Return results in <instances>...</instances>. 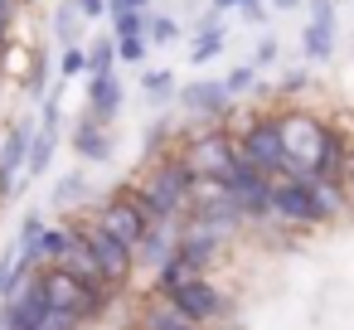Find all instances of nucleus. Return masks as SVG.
Here are the masks:
<instances>
[{"instance_id": "4468645a", "label": "nucleus", "mask_w": 354, "mask_h": 330, "mask_svg": "<svg viewBox=\"0 0 354 330\" xmlns=\"http://www.w3.org/2000/svg\"><path fill=\"white\" fill-rule=\"evenodd\" d=\"M330 49H335V6L330 0H315V20L306 30V54L310 59H330Z\"/></svg>"}, {"instance_id": "0eeeda50", "label": "nucleus", "mask_w": 354, "mask_h": 330, "mask_svg": "<svg viewBox=\"0 0 354 330\" xmlns=\"http://www.w3.org/2000/svg\"><path fill=\"white\" fill-rule=\"evenodd\" d=\"M78 233H83V243L93 248V257H97L102 277H107L112 286H127V282H131V272H136V248H127L122 238H112V233H107V228H97V223H78Z\"/></svg>"}, {"instance_id": "cd10ccee", "label": "nucleus", "mask_w": 354, "mask_h": 330, "mask_svg": "<svg viewBox=\"0 0 354 330\" xmlns=\"http://www.w3.org/2000/svg\"><path fill=\"white\" fill-rule=\"evenodd\" d=\"M218 6H243L248 15H262V10H257V0H218Z\"/></svg>"}, {"instance_id": "7ed1b4c3", "label": "nucleus", "mask_w": 354, "mask_h": 330, "mask_svg": "<svg viewBox=\"0 0 354 330\" xmlns=\"http://www.w3.org/2000/svg\"><path fill=\"white\" fill-rule=\"evenodd\" d=\"M335 209H339V199L320 180H306V175L272 180V214H281L286 223H325Z\"/></svg>"}, {"instance_id": "393cba45", "label": "nucleus", "mask_w": 354, "mask_h": 330, "mask_svg": "<svg viewBox=\"0 0 354 330\" xmlns=\"http://www.w3.org/2000/svg\"><path fill=\"white\" fill-rule=\"evenodd\" d=\"M83 68H88L83 49H68V54H64V78H73V73H83Z\"/></svg>"}, {"instance_id": "423d86ee", "label": "nucleus", "mask_w": 354, "mask_h": 330, "mask_svg": "<svg viewBox=\"0 0 354 330\" xmlns=\"http://www.w3.org/2000/svg\"><path fill=\"white\" fill-rule=\"evenodd\" d=\"M93 223H97V228H107L112 238H122L127 248H141V243H146V233H151V219H146V209L136 204V194H131V190H127V194L102 199Z\"/></svg>"}, {"instance_id": "b1692460", "label": "nucleus", "mask_w": 354, "mask_h": 330, "mask_svg": "<svg viewBox=\"0 0 354 330\" xmlns=\"http://www.w3.org/2000/svg\"><path fill=\"white\" fill-rule=\"evenodd\" d=\"M146 93L151 98H170V73H146Z\"/></svg>"}, {"instance_id": "f03ea898", "label": "nucleus", "mask_w": 354, "mask_h": 330, "mask_svg": "<svg viewBox=\"0 0 354 330\" xmlns=\"http://www.w3.org/2000/svg\"><path fill=\"white\" fill-rule=\"evenodd\" d=\"M131 194H136V204L146 209L151 223H175V219L185 214L189 194H194V170H189V161H165V165H156L151 180H146L141 190H131Z\"/></svg>"}, {"instance_id": "9b49d317", "label": "nucleus", "mask_w": 354, "mask_h": 330, "mask_svg": "<svg viewBox=\"0 0 354 330\" xmlns=\"http://www.w3.org/2000/svg\"><path fill=\"white\" fill-rule=\"evenodd\" d=\"M25 161H30V127H15L10 141H6V156H0V199H10L15 175L25 170Z\"/></svg>"}, {"instance_id": "1a4fd4ad", "label": "nucleus", "mask_w": 354, "mask_h": 330, "mask_svg": "<svg viewBox=\"0 0 354 330\" xmlns=\"http://www.w3.org/2000/svg\"><path fill=\"white\" fill-rule=\"evenodd\" d=\"M223 185H228V194H233V204H238L243 214H272V180L257 175L248 161H238Z\"/></svg>"}, {"instance_id": "20e7f679", "label": "nucleus", "mask_w": 354, "mask_h": 330, "mask_svg": "<svg viewBox=\"0 0 354 330\" xmlns=\"http://www.w3.org/2000/svg\"><path fill=\"white\" fill-rule=\"evenodd\" d=\"M238 161H248L257 175L267 180H286L291 165H286V141H281V122L267 117V122H252L238 141Z\"/></svg>"}, {"instance_id": "2f4dec72", "label": "nucleus", "mask_w": 354, "mask_h": 330, "mask_svg": "<svg viewBox=\"0 0 354 330\" xmlns=\"http://www.w3.org/2000/svg\"><path fill=\"white\" fill-rule=\"evenodd\" d=\"M277 6H281V10H286V6H301V0H277Z\"/></svg>"}, {"instance_id": "9d476101", "label": "nucleus", "mask_w": 354, "mask_h": 330, "mask_svg": "<svg viewBox=\"0 0 354 330\" xmlns=\"http://www.w3.org/2000/svg\"><path fill=\"white\" fill-rule=\"evenodd\" d=\"M54 267H64L68 277H78L83 286H93V291H102V296H112V291H117V286L102 277V267H97V257H93V248L83 243V233H78V228H68V248H64V257H59Z\"/></svg>"}, {"instance_id": "dca6fc26", "label": "nucleus", "mask_w": 354, "mask_h": 330, "mask_svg": "<svg viewBox=\"0 0 354 330\" xmlns=\"http://www.w3.org/2000/svg\"><path fill=\"white\" fill-rule=\"evenodd\" d=\"M54 141H59V131H54V107H49V112H44V127L30 136V161H25L30 175H44V170H49V161H54Z\"/></svg>"}, {"instance_id": "f8f14e48", "label": "nucleus", "mask_w": 354, "mask_h": 330, "mask_svg": "<svg viewBox=\"0 0 354 330\" xmlns=\"http://www.w3.org/2000/svg\"><path fill=\"white\" fill-rule=\"evenodd\" d=\"M117 107H122V78H117V73L93 78V88H88V117L107 127V122L117 117Z\"/></svg>"}, {"instance_id": "39448f33", "label": "nucleus", "mask_w": 354, "mask_h": 330, "mask_svg": "<svg viewBox=\"0 0 354 330\" xmlns=\"http://www.w3.org/2000/svg\"><path fill=\"white\" fill-rule=\"evenodd\" d=\"M160 301H170L180 315H189L194 325H209V320H218L223 315V291L209 282V277H185V282H175V286H165V291H156Z\"/></svg>"}, {"instance_id": "412c9836", "label": "nucleus", "mask_w": 354, "mask_h": 330, "mask_svg": "<svg viewBox=\"0 0 354 330\" xmlns=\"http://www.w3.org/2000/svg\"><path fill=\"white\" fill-rule=\"evenodd\" d=\"M252 78H257L252 68H233V73H228V83H223V88H228V98H238V93H248V88H252Z\"/></svg>"}, {"instance_id": "4be33fe9", "label": "nucleus", "mask_w": 354, "mask_h": 330, "mask_svg": "<svg viewBox=\"0 0 354 330\" xmlns=\"http://www.w3.org/2000/svg\"><path fill=\"white\" fill-rule=\"evenodd\" d=\"M117 39H141V15H117Z\"/></svg>"}, {"instance_id": "f3484780", "label": "nucleus", "mask_w": 354, "mask_h": 330, "mask_svg": "<svg viewBox=\"0 0 354 330\" xmlns=\"http://www.w3.org/2000/svg\"><path fill=\"white\" fill-rule=\"evenodd\" d=\"M141 330H204V325H194L189 315H180L170 301H160V296H156V301L141 311Z\"/></svg>"}, {"instance_id": "5701e85b", "label": "nucleus", "mask_w": 354, "mask_h": 330, "mask_svg": "<svg viewBox=\"0 0 354 330\" xmlns=\"http://www.w3.org/2000/svg\"><path fill=\"white\" fill-rule=\"evenodd\" d=\"M117 54H122V64H136L146 54V39H117Z\"/></svg>"}, {"instance_id": "bb28decb", "label": "nucleus", "mask_w": 354, "mask_h": 330, "mask_svg": "<svg viewBox=\"0 0 354 330\" xmlns=\"http://www.w3.org/2000/svg\"><path fill=\"white\" fill-rule=\"evenodd\" d=\"M146 0H112V15H141Z\"/></svg>"}, {"instance_id": "a878e982", "label": "nucleus", "mask_w": 354, "mask_h": 330, "mask_svg": "<svg viewBox=\"0 0 354 330\" xmlns=\"http://www.w3.org/2000/svg\"><path fill=\"white\" fill-rule=\"evenodd\" d=\"M151 35H156V44H170V39H175V20H156Z\"/></svg>"}, {"instance_id": "c85d7f7f", "label": "nucleus", "mask_w": 354, "mask_h": 330, "mask_svg": "<svg viewBox=\"0 0 354 330\" xmlns=\"http://www.w3.org/2000/svg\"><path fill=\"white\" fill-rule=\"evenodd\" d=\"M78 10L83 15H102V0H78Z\"/></svg>"}, {"instance_id": "c756f323", "label": "nucleus", "mask_w": 354, "mask_h": 330, "mask_svg": "<svg viewBox=\"0 0 354 330\" xmlns=\"http://www.w3.org/2000/svg\"><path fill=\"white\" fill-rule=\"evenodd\" d=\"M10 15H15V0H0V25H10Z\"/></svg>"}, {"instance_id": "ddd939ff", "label": "nucleus", "mask_w": 354, "mask_h": 330, "mask_svg": "<svg viewBox=\"0 0 354 330\" xmlns=\"http://www.w3.org/2000/svg\"><path fill=\"white\" fill-rule=\"evenodd\" d=\"M180 102H185V112H194V117H223L233 98H228L223 83H194V88L180 93Z\"/></svg>"}, {"instance_id": "2eb2a0df", "label": "nucleus", "mask_w": 354, "mask_h": 330, "mask_svg": "<svg viewBox=\"0 0 354 330\" xmlns=\"http://www.w3.org/2000/svg\"><path fill=\"white\" fill-rule=\"evenodd\" d=\"M175 243H180V233H175V223H151V233H146V243L136 248V262H156V272L170 262V253H175Z\"/></svg>"}, {"instance_id": "6ab92c4d", "label": "nucleus", "mask_w": 354, "mask_h": 330, "mask_svg": "<svg viewBox=\"0 0 354 330\" xmlns=\"http://www.w3.org/2000/svg\"><path fill=\"white\" fill-rule=\"evenodd\" d=\"M218 49H223V35H218V30H209V35H204V39L189 49V59H194V64H204V59H214Z\"/></svg>"}, {"instance_id": "6e6552de", "label": "nucleus", "mask_w": 354, "mask_h": 330, "mask_svg": "<svg viewBox=\"0 0 354 330\" xmlns=\"http://www.w3.org/2000/svg\"><path fill=\"white\" fill-rule=\"evenodd\" d=\"M44 320H49V301L39 291V282L25 277L0 306V330H44Z\"/></svg>"}, {"instance_id": "f257e3e1", "label": "nucleus", "mask_w": 354, "mask_h": 330, "mask_svg": "<svg viewBox=\"0 0 354 330\" xmlns=\"http://www.w3.org/2000/svg\"><path fill=\"white\" fill-rule=\"evenodd\" d=\"M277 122H281V141H286V165H291V175H306V180L330 185V180L339 175V165H344L339 136H335L325 122L306 117V112H291V117H277Z\"/></svg>"}, {"instance_id": "7c9ffc66", "label": "nucleus", "mask_w": 354, "mask_h": 330, "mask_svg": "<svg viewBox=\"0 0 354 330\" xmlns=\"http://www.w3.org/2000/svg\"><path fill=\"white\" fill-rule=\"evenodd\" d=\"M0 54H6V25H0Z\"/></svg>"}, {"instance_id": "aec40b11", "label": "nucleus", "mask_w": 354, "mask_h": 330, "mask_svg": "<svg viewBox=\"0 0 354 330\" xmlns=\"http://www.w3.org/2000/svg\"><path fill=\"white\" fill-rule=\"evenodd\" d=\"M78 190L88 194V180H83V170H78V175H68V180L59 185V194H54V199H59V204H73V199H78Z\"/></svg>"}, {"instance_id": "a211bd4d", "label": "nucleus", "mask_w": 354, "mask_h": 330, "mask_svg": "<svg viewBox=\"0 0 354 330\" xmlns=\"http://www.w3.org/2000/svg\"><path fill=\"white\" fill-rule=\"evenodd\" d=\"M73 146H78V156H83V161H107V151H112L107 127H102V122H93V117L73 131Z\"/></svg>"}]
</instances>
